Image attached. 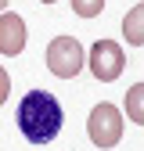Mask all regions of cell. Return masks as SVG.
I'll list each match as a JSON object with an SVG mask.
<instances>
[{"label": "cell", "instance_id": "9", "mask_svg": "<svg viewBox=\"0 0 144 151\" xmlns=\"http://www.w3.org/2000/svg\"><path fill=\"white\" fill-rule=\"evenodd\" d=\"M7 97H11V76H7L4 65H0V104H4Z\"/></svg>", "mask_w": 144, "mask_h": 151}, {"label": "cell", "instance_id": "7", "mask_svg": "<svg viewBox=\"0 0 144 151\" xmlns=\"http://www.w3.org/2000/svg\"><path fill=\"white\" fill-rule=\"evenodd\" d=\"M126 115H130L133 126L144 122V83H133L130 90H126Z\"/></svg>", "mask_w": 144, "mask_h": 151}, {"label": "cell", "instance_id": "4", "mask_svg": "<svg viewBox=\"0 0 144 151\" xmlns=\"http://www.w3.org/2000/svg\"><path fill=\"white\" fill-rule=\"evenodd\" d=\"M86 65H90V72H94L97 83H112L126 68V54H122V47L115 40H97L94 47H90V54H86Z\"/></svg>", "mask_w": 144, "mask_h": 151}, {"label": "cell", "instance_id": "10", "mask_svg": "<svg viewBox=\"0 0 144 151\" xmlns=\"http://www.w3.org/2000/svg\"><path fill=\"white\" fill-rule=\"evenodd\" d=\"M0 11H7V0H0Z\"/></svg>", "mask_w": 144, "mask_h": 151}, {"label": "cell", "instance_id": "6", "mask_svg": "<svg viewBox=\"0 0 144 151\" xmlns=\"http://www.w3.org/2000/svg\"><path fill=\"white\" fill-rule=\"evenodd\" d=\"M140 22H144V4H133L130 11H126V18H122V36L130 40V47H140V43H144Z\"/></svg>", "mask_w": 144, "mask_h": 151}, {"label": "cell", "instance_id": "8", "mask_svg": "<svg viewBox=\"0 0 144 151\" xmlns=\"http://www.w3.org/2000/svg\"><path fill=\"white\" fill-rule=\"evenodd\" d=\"M68 4H72V11L79 18H97L104 11V0H68Z\"/></svg>", "mask_w": 144, "mask_h": 151}, {"label": "cell", "instance_id": "1", "mask_svg": "<svg viewBox=\"0 0 144 151\" xmlns=\"http://www.w3.org/2000/svg\"><path fill=\"white\" fill-rule=\"evenodd\" d=\"M14 122H18V133H22L29 144H47L61 133V122H65V111L58 104V97L47 90H29L22 101H18L14 111Z\"/></svg>", "mask_w": 144, "mask_h": 151}, {"label": "cell", "instance_id": "3", "mask_svg": "<svg viewBox=\"0 0 144 151\" xmlns=\"http://www.w3.org/2000/svg\"><path fill=\"white\" fill-rule=\"evenodd\" d=\"M122 111L112 104V101H101V104H94V111H90V119H86V133H90V140H94L97 147H115L119 140H122Z\"/></svg>", "mask_w": 144, "mask_h": 151}, {"label": "cell", "instance_id": "2", "mask_svg": "<svg viewBox=\"0 0 144 151\" xmlns=\"http://www.w3.org/2000/svg\"><path fill=\"white\" fill-rule=\"evenodd\" d=\"M43 61L50 68V76H58V79H76L86 65V50L76 36H54L43 50Z\"/></svg>", "mask_w": 144, "mask_h": 151}, {"label": "cell", "instance_id": "5", "mask_svg": "<svg viewBox=\"0 0 144 151\" xmlns=\"http://www.w3.org/2000/svg\"><path fill=\"white\" fill-rule=\"evenodd\" d=\"M25 40H29V29L22 22V14L18 11H0V54H4V58L22 54Z\"/></svg>", "mask_w": 144, "mask_h": 151}, {"label": "cell", "instance_id": "11", "mask_svg": "<svg viewBox=\"0 0 144 151\" xmlns=\"http://www.w3.org/2000/svg\"><path fill=\"white\" fill-rule=\"evenodd\" d=\"M40 4H58V0H40Z\"/></svg>", "mask_w": 144, "mask_h": 151}]
</instances>
